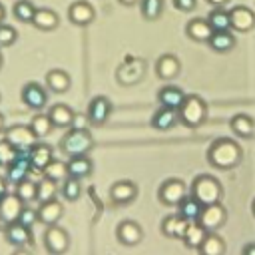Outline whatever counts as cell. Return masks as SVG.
<instances>
[{
    "instance_id": "cell-56",
    "label": "cell",
    "mask_w": 255,
    "mask_h": 255,
    "mask_svg": "<svg viewBox=\"0 0 255 255\" xmlns=\"http://www.w3.org/2000/svg\"><path fill=\"white\" fill-rule=\"evenodd\" d=\"M0 229H4V221H2V217H0Z\"/></svg>"
},
{
    "instance_id": "cell-2",
    "label": "cell",
    "mask_w": 255,
    "mask_h": 255,
    "mask_svg": "<svg viewBox=\"0 0 255 255\" xmlns=\"http://www.w3.org/2000/svg\"><path fill=\"white\" fill-rule=\"evenodd\" d=\"M94 147V137L88 129H74L68 128L66 135L60 139V151L66 157H74V155H86L90 153Z\"/></svg>"
},
{
    "instance_id": "cell-41",
    "label": "cell",
    "mask_w": 255,
    "mask_h": 255,
    "mask_svg": "<svg viewBox=\"0 0 255 255\" xmlns=\"http://www.w3.org/2000/svg\"><path fill=\"white\" fill-rule=\"evenodd\" d=\"M60 193V187H58V181L50 179V177H42L38 181V197L36 201H48V199H56V195Z\"/></svg>"
},
{
    "instance_id": "cell-31",
    "label": "cell",
    "mask_w": 255,
    "mask_h": 255,
    "mask_svg": "<svg viewBox=\"0 0 255 255\" xmlns=\"http://www.w3.org/2000/svg\"><path fill=\"white\" fill-rule=\"evenodd\" d=\"M28 155H30L32 167L38 169V171H42V169L54 159V149H52L48 143H40V141H38V143L28 151Z\"/></svg>"
},
{
    "instance_id": "cell-34",
    "label": "cell",
    "mask_w": 255,
    "mask_h": 255,
    "mask_svg": "<svg viewBox=\"0 0 255 255\" xmlns=\"http://www.w3.org/2000/svg\"><path fill=\"white\" fill-rule=\"evenodd\" d=\"M177 211H179L187 221H197V219H199V215H201V211H203V203H201L195 195L187 193V195L179 201Z\"/></svg>"
},
{
    "instance_id": "cell-17",
    "label": "cell",
    "mask_w": 255,
    "mask_h": 255,
    "mask_svg": "<svg viewBox=\"0 0 255 255\" xmlns=\"http://www.w3.org/2000/svg\"><path fill=\"white\" fill-rule=\"evenodd\" d=\"M116 237L124 245H137L143 239V229L139 223L126 219V221H120V225L116 229Z\"/></svg>"
},
{
    "instance_id": "cell-7",
    "label": "cell",
    "mask_w": 255,
    "mask_h": 255,
    "mask_svg": "<svg viewBox=\"0 0 255 255\" xmlns=\"http://www.w3.org/2000/svg\"><path fill=\"white\" fill-rule=\"evenodd\" d=\"M187 195V185H185V181L183 179H165L163 183H161V187H159V191H157V197H159V201L163 203V205H167V207H177L179 205V201L183 199Z\"/></svg>"
},
{
    "instance_id": "cell-39",
    "label": "cell",
    "mask_w": 255,
    "mask_h": 255,
    "mask_svg": "<svg viewBox=\"0 0 255 255\" xmlns=\"http://www.w3.org/2000/svg\"><path fill=\"white\" fill-rule=\"evenodd\" d=\"M12 14L18 22L22 24H32V18L36 14V6L30 2V0H18L12 8Z\"/></svg>"
},
{
    "instance_id": "cell-21",
    "label": "cell",
    "mask_w": 255,
    "mask_h": 255,
    "mask_svg": "<svg viewBox=\"0 0 255 255\" xmlns=\"http://www.w3.org/2000/svg\"><path fill=\"white\" fill-rule=\"evenodd\" d=\"M177 122H179V112H177V110L159 106L157 112H155L153 118H151V128L157 129V131H167V129H171Z\"/></svg>"
},
{
    "instance_id": "cell-51",
    "label": "cell",
    "mask_w": 255,
    "mask_h": 255,
    "mask_svg": "<svg viewBox=\"0 0 255 255\" xmlns=\"http://www.w3.org/2000/svg\"><path fill=\"white\" fill-rule=\"evenodd\" d=\"M122 6H135V4H139V0H118Z\"/></svg>"
},
{
    "instance_id": "cell-1",
    "label": "cell",
    "mask_w": 255,
    "mask_h": 255,
    "mask_svg": "<svg viewBox=\"0 0 255 255\" xmlns=\"http://www.w3.org/2000/svg\"><path fill=\"white\" fill-rule=\"evenodd\" d=\"M243 157V149L241 145L235 141V139H229V137H219L215 139L209 149H207V161L211 167L215 169H221V171H227V169H233L239 165Z\"/></svg>"
},
{
    "instance_id": "cell-14",
    "label": "cell",
    "mask_w": 255,
    "mask_h": 255,
    "mask_svg": "<svg viewBox=\"0 0 255 255\" xmlns=\"http://www.w3.org/2000/svg\"><path fill=\"white\" fill-rule=\"evenodd\" d=\"M94 18H96V12H94L92 4L86 2V0L72 2L70 8H68V20H70L74 26H78V28L90 26V24L94 22Z\"/></svg>"
},
{
    "instance_id": "cell-12",
    "label": "cell",
    "mask_w": 255,
    "mask_h": 255,
    "mask_svg": "<svg viewBox=\"0 0 255 255\" xmlns=\"http://www.w3.org/2000/svg\"><path fill=\"white\" fill-rule=\"evenodd\" d=\"M88 120H90V126H104L112 114V102L106 98V96H96L92 98V102L88 104Z\"/></svg>"
},
{
    "instance_id": "cell-26",
    "label": "cell",
    "mask_w": 255,
    "mask_h": 255,
    "mask_svg": "<svg viewBox=\"0 0 255 255\" xmlns=\"http://www.w3.org/2000/svg\"><path fill=\"white\" fill-rule=\"evenodd\" d=\"M185 96H187V94H183V90L177 88V86H163V88L157 92V102H159V106L179 110V106L183 104Z\"/></svg>"
},
{
    "instance_id": "cell-16",
    "label": "cell",
    "mask_w": 255,
    "mask_h": 255,
    "mask_svg": "<svg viewBox=\"0 0 255 255\" xmlns=\"http://www.w3.org/2000/svg\"><path fill=\"white\" fill-rule=\"evenodd\" d=\"M4 237L14 247H26L32 243V227H28L20 221L6 223L4 225Z\"/></svg>"
},
{
    "instance_id": "cell-23",
    "label": "cell",
    "mask_w": 255,
    "mask_h": 255,
    "mask_svg": "<svg viewBox=\"0 0 255 255\" xmlns=\"http://www.w3.org/2000/svg\"><path fill=\"white\" fill-rule=\"evenodd\" d=\"M179 70H181V64H179L177 56H173V54H163L155 62V74L161 80H173L179 74Z\"/></svg>"
},
{
    "instance_id": "cell-19",
    "label": "cell",
    "mask_w": 255,
    "mask_h": 255,
    "mask_svg": "<svg viewBox=\"0 0 255 255\" xmlns=\"http://www.w3.org/2000/svg\"><path fill=\"white\" fill-rule=\"evenodd\" d=\"M64 215V205L58 201V199H48V201H42L40 207H38V221L44 223V225H54L62 219Z\"/></svg>"
},
{
    "instance_id": "cell-38",
    "label": "cell",
    "mask_w": 255,
    "mask_h": 255,
    "mask_svg": "<svg viewBox=\"0 0 255 255\" xmlns=\"http://www.w3.org/2000/svg\"><path fill=\"white\" fill-rule=\"evenodd\" d=\"M60 193H62V197H64L66 201H78L80 195H82V179L68 175V177L62 181Z\"/></svg>"
},
{
    "instance_id": "cell-32",
    "label": "cell",
    "mask_w": 255,
    "mask_h": 255,
    "mask_svg": "<svg viewBox=\"0 0 255 255\" xmlns=\"http://www.w3.org/2000/svg\"><path fill=\"white\" fill-rule=\"evenodd\" d=\"M205 235H207V229H205L199 221H189L181 239H183L185 247H189V249H199V245L203 243Z\"/></svg>"
},
{
    "instance_id": "cell-40",
    "label": "cell",
    "mask_w": 255,
    "mask_h": 255,
    "mask_svg": "<svg viewBox=\"0 0 255 255\" xmlns=\"http://www.w3.org/2000/svg\"><path fill=\"white\" fill-rule=\"evenodd\" d=\"M14 187H16L14 193H16L24 203H32V201H36V197H38V183L32 181L30 177H26L24 181H20V183L14 185Z\"/></svg>"
},
{
    "instance_id": "cell-30",
    "label": "cell",
    "mask_w": 255,
    "mask_h": 255,
    "mask_svg": "<svg viewBox=\"0 0 255 255\" xmlns=\"http://www.w3.org/2000/svg\"><path fill=\"white\" fill-rule=\"evenodd\" d=\"M207 46L217 52V54H227L235 48V36L231 30H225V32H213L211 38L207 40Z\"/></svg>"
},
{
    "instance_id": "cell-35",
    "label": "cell",
    "mask_w": 255,
    "mask_h": 255,
    "mask_svg": "<svg viewBox=\"0 0 255 255\" xmlns=\"http://www.w3.org/2000/svg\"><path fill=\"white\" fill-rule=\"evenodd\" d=\"M199 255H223L225 253V241L217 231H207L203 243L199 245Z\"/></svg>"
},
{
    "instance_id": "cell-15",
    "label": "cell",
    "mask_w": 255,
    "mask_h": 255,
    "mask_svg": "<svg viewBox=\"0 0 255 255\" xmlns=\"http://www.w3.org/2000/svg\"><path fill=\"white\" fill-rule=\"evenodd\" d=\"M135 197H137V185L133 181L122 179L110 187V201L114 205H128V203L135 201Z\"/></svg>"
},
{
    "instance_id": "cell-20",
    "label": "cell",
    "mask_w": 255,
    "mask_h": 255,
    "mask_svg": "<svg viewBox=\"0 0 255 255\" xmlns=\"http://www.w3.org/2000/svg\"><path fill=\"white\" fill-rule=\"evenodd\" d=\"M187 219L177 211V213H171L167 217H163L161 221V233L169 239H181L183 233H185V227H187Z\"/></svg>"
},
{
    "instance_id": "cell-27",
    "label": "cell",
    "mask_w": 255,
    "mask_h": 255,
    "mask_svg": "<svg viewBox=\"0 0 255 255\" xmlns=\"http://www.w3.org/2000/svg\"><path fill=\"white\" fill-rule=\"evenodd\" d=\"M229 128H231V131H233L239 139H249V137H253V133H255V122H253L247 114H237V116H233V118L229 120Z\"/></svg>"
},
{
    "instance_id": "cell-52",
    "label": "cell",
    "mask_w": 255,
    "mask_h": 255,
    "mask_svg": "<svg viewBox=\"0 0 255 255\" xmlns=\"http://www.w3.org/2000/svg\"><path fill=\"white\" fill-rule=\"evenodd\" d=\"M6 129V118H4V114H0V133Z\"/></svg>"
},
{
    "instance_id": "cell-4",
    "label": "cell",
    "mask_w": 255,
    "mask_h": 255,
    "mask_svg": "<svg viewBox=\"0 0 255 255\" xmlns=\"http://www.w3.org/2000/svg\"><path fill=\"white\" fill-rule=\"evenodd\" d=\"M191 195H195L203 205H209L221 201L223 187L213 175H197L191 183Z\"/></svg>"
},
{
    "instance_id": "cell-22",
    "label": "cell",
    "mask_w": 255,
    "mask_h": 255,
    "mask_svg": "<svg viewBox=\"0 0 255 255\" xmlns=\"http://www.w3.org/2000/svg\"><path fill=\"white\" fill-rule=\"evenodd\" d=\"M185 34H187V38H191L193 42H199V44H207V40L211 38V34H213V30H211V26L207 24V20L205 18H193V20H189L187 24H185Z\"/></svg>"
},
{
    "instance_id": "cell-18",
    "label": "cell",
    "mask_w": 255,
    "mask_h": 255,
    "mask_svg": "<svg viewBox=\"0 0 255 255\" xmlns=\"http://www.w3.org/2000/svg\"><path fill=\"white\" fill-rule=\"evenodd\" d=\"M26 203L16 195V193H6L2 199H0V217L6 223H12V221H18L20 217V211Z\"/></svg>"
},
{
    "instance_id": "cell-57",
    "label": "cell",
    "mask_w": 255,
    "mask_h": 255,
    "mask_svg": "<svg viewBox=\"0 0 255 255\" xmlns=\"http://www.w3.org/2000/svg\"><path fill=\"white\" fill-rule=\"evenodd\" d=\"M0 100H2V96H0Z\"/></svg>"
},
{
    "instance_id": "cell-33",
    "label": "cell",
    "mask_w": 255,
    "mask_h": 255,
    "mask_svg": "<svg viewBox=\"0 0 255 255\" xmlns=\"http://www.w3.org/2000/svg\"><path fill=\"white\" fill-rule=\"evenodd\" d=\"M205 20H207V24L211 26L213 32H225V30H231L229 10H225L223 6H213Z\"/></svg>"
},
{
    "instance_id": "cell-43",
    "label": "cell",
    "mask_w": 255,
    "mask_h": 255,
    "mask_svg": "<svg viewBox=\"0 0 255 255\" xmlns=\"http://www.w3.org/2000/svg\"><path fill=\"white\" fill-rule=\"evenodd\" d=\"M18 40V32L14 26L10 24H0V48H10L12 44H16Z\"/></svg>"
},
{
    "instance_id": "cell-25",
    "label": "cell",
    "mask_w": 255,
    "mask_h": 255,
    "mask_svg": "<svg viewBox=\"0 0 255 255\" xmlns=\"http://www.w3.org/2000/svg\"><path fill=\"white\" fill-rule=\"evenodd\" d=\"M58 24H60V18H58V14L54 10H50V8H36V14L32 18V26L34 28H38L40 32H52V30L58 28Z\"/></svg>"
},
{
    "instance_id": "cell-6",
    "label": "cell",
    "mask_w": 255,
    "mask_h": 255,
    "mask_svg": "<svg viewBox=\"0 0 255 255\" xmlns=\"http://www.w3.org/2000/svg\"><path fill=\"white\" fill-rule=\"evenodd\" d=\"M20 98H22V104L26 108H30L34 112H42L48 104V88H44L38 82H28L22 86Z\"/></svg>"
},
{
    "instance_id": "cell-11",
    "label": "cell",
    "mask_w": 255,
    "mask_h": 255,
    "mask_svg": "<svg viewBox=\"0 0 255 255\" xmlns=\"http://www.w3.org/2000/svg\"><path fill=\"white\" fill-rule=\"evenodd\" d=\"M197 221H199L207 231H217V229H221V227L225 225V221H227V209L223 207L221 201L203 205V211H201V215H199Z\"/></svg>"
},
{
    "instance_id": "cell-9",
    "label": "cell",
    "mask_w": 255,
    "mask_h": 255,
    "mask_svg": "<svg viewBox=\"0 0 255 255\" xmlns=\"http://www.w3.org/2000/svg\"><path fill=\"white\" fill-rule=\"evenodd\" d=\"M143 74H145V62L139 58H129L118 66L116 80L122 86H131V84H137L143 78Z\"/></svg>"
},
{
    "instance_id": "cell-48",
    "label": "cell",
    "mask_w": 255,
    "mask_h": 255,
    "mask_svg": "<svg viewBox=\"0 0 255 255\" xmlns=\"http://www.w3.org/2000/svg\"><path fill=\"white\" fill-rule=\"evenodd\" d=\"M8 185H10V183L6 181V177H4V175H0V199L8 193Z\"/></svg>"
},
{
    "instance_id": "cell-5",
    "label": "cell",
    "mask_w": 255,
    "mask_h": 255,
    "mask_svg": "<svg viewBox=\"0 0 255 255\" xmlns=\"http://www.w3.org/2000/svg\"><path fill=\"white\" fill-rule=\"evenodd\" d=\"M4 139H8L18 151H30L40 139L36 137V133L32 131L30 124L24 126V124H16V126H10L4 129Z\"/></svg>"
},
{
    "instance_id": "cell-36",
    "label": "cell",
    "mask_w": 255,
    "mask_h": 255,
    "mask_svg": "<svg viewBox=\"0 0 255 255\" xmlns=\"http://www.w3.org/2000/svg\"><path fill=\"white\" fill-rule=\"evenodd\" d=\"M30 128H32V131L36 133L38 139H44V137H48V135L52 133L54 124H52V120H50L48 114L38 112V114L32 116V120H30Z\"/></svg>"
},
{
    "instance_id": "cell-55",
    "label": "cell",
    "mask_w": 255,
    "mask_h": 255,
    "mask_svg": "<svg viewBox=\"0 0 255 255\" xmlns=\"http://www.w3.org/2000/svg\"><path fill=\"white\" fill-rule=\"evenodd\" d=\"M251 211H253V215H255V199H253V203H251Z\"/></svg>"
},
{
    "instance_id": "cell-29",
    "label": "cell",
    "mask_w": 255,
    "mask_h": 255,
    "mask_svg": "<svg viewBox=\"0 0 255 255\" xmlns=\"http://www.w3.org/2000/svg\"><path fill=\"white\" fill-rule=\"evenodd\" d=\"M94 171V163L92 159L86 155H74V157H68V173L72 177H78V179H84V177H90Z\"/></svg>"
},
{
    "instance_id": "cell-46",
    "label": "cell",
    "mask_w": 255,
    "mask_h": 255,
    "mask_svg": "<svg viewBox=\"0 0 255 255\" xmlns=\"http://www.w3.org/2000/svg\"><path fill=\"white\" fill-rule=\"evenodd\" d=\"M88 126H90V120H88V114H74V120H72V124H70V128H74V129H88Z\"/></svg>"
},
{
    "instance_id": "cell-58",
    "label": "cell",
    "mask_w": 255,
    "mask_h": 255,
    "mask_svg": "<svg viewBox=\"0 0 255 255\" xmlns=\"http://www.w3.org/2000/svg\"><path fill=\"white\" fill-rule=\"evenodd\" d=\"M0 167H2V165H0Z\"/></svg>"
},
{
    "instance_id": "cell-8",
    "label": "cell",
    "mask_w": 255,
    "mask_h": 255,
    "mask_svg": "<svg viewBox=\"0 0 255 255\" xmlns=\"http://www.w3.org/2000/svg\"><path fill=\"white\" fill-rule=\"evenodd\" d=\"M44 247L48 253H54V255H60L64 251H68L70 247V235L64 227H60L58 223L54 225H46V231H44Z\"/></svg>"
},
{
    "instance_id": "cell-47",
    "label": "cell",
    "mask_w": 255,
    "mask_h": 255,
    "mask_svg": "<svg viewBox=\"0 0 255 255\" xmlns=\"http://www.w3.org/2000/svg\"><path fill=\"white\" fill-rule=\"evenodd\" d=\"M173 8L179 12H193L197 8V0H173Z\"/></svg>"
},
{
    "instance_id": "cell-53",
    "label": "cell",
    "mask_w": 255,
    "mask_h": 255,
    "mask_svg": "<svg viewBox=\"0 0 255 255\" xmlns=\"http://www.w3.org/2000/svg\"><path fill=\"white\" fill-rule=\"evenodd\" d=\"M4 18H6V8H4L2 4H0V24L4 22Z\"/></svg>"
},
{
    "instance_id": "cell-3",
    "label": "cell",
    "mask_w": 255,
    "mask_h": 255,
    "mask_svg": "<svg viewBox=\"0 0 255 255\" xmlns=\"http://www.w3.org/2000/svg\"><path fill=\"white\" fill-rule=\"evenodd\" d=\"M177 112H179V122L185 128H197L207 118V104L201 96L191 94V96H185V100Z\"/></svg>"
},
{
    "instance_id": "cell-37",
    "label": "cell",
    "mask_w": 255,
    "mask_h": 255,
    "mask_svg": "<svg viewBox=\"0 0 255 255\" xmlns=\"http://www.w3.org/2000/svg\"><path fill=\"white\" fill-rule=\"evenodd\" d=\"M42 175L44 177H50L58 183H62L70 173H68V161H62V159H52L44 169H42Z\"/></svg>"
},
{
    "instance_id": "cell-45",
    "label": "cell",
    "mask_w": 255,
    "mask_h": 255,
    "mask_svg": "<svg viewBox=\"0 0 255 255\" xmlns=\"http://www.w3.org/2000/svg\"><path fill=\"white\" fill-rule=\"evenodd\" d=\"M18 221L24 223V225H28V227H34V225L38 223V207H30V205L26 203V205L22 207V211H20Z\"/></svg>"
},
{
    "instance_id": "cell-44",
    "label": "cell",
    "mask_w": 255,
    "mask_h": 255,
    "mask_svg": "<svg viewBox=\"0 0 255 255\" xmlns=\"http://www.w3.org/2000/svg\"><path fill=\"white\" fill-rule=\"evenodd\" d=\"M18 153H20V151H18L8 139H0V165H2V167H6Z\"/></svg>"
},
{
    "instance_id": "cell-13",
    "label": "cell",
    "mask_w": 255,
    "mask_h": 255,
    "mask_svg": "<svg viewBox=\"0 0 255 255\" xmlns=\"http://www.w3.org/2000/svg\"><path fill=\"white\" fill-rule=\"evenodd\" d=\"M229 20H231V30L233 32H251L255 28V12L247 6H233L229 10Z\"/></svg>"
},
{
    "instance_id": "cell-24",
    "label": "cell",
    "mask_w": 255,
    "mask_h": 255,
    "mask_svg": "<svg viewBox=\"0 0 255 255\" xmlns=\"http://www.w3.org/2000/svg\"><path fill=\"white\" fill-rule=\"evenodd\" d=\"M44 80H46V88H48L50 92H54V94H66V92L70 90V86H72L70 74L64 72V70H60V68L50 70Z\"/></svg>"
},
{
    "instance_id": "cell-28",
    "label": "cell",
    "mask_w": 255,
    "mask_h": 255,
    "mask_svg": "<svg viewBox=\"0 0 255 255\" xmlns=\"http://www.w3.org/2000/svg\"><path fill=\"white\" fill-rule=\"evenodd\" d=\"M46 114L50 116L54 128H70V124H72L76 112H74L68 104H54V106L48 108Z\"/></svg>"
},
{
    "instance_id": "cell-54",
    "label": "cell",
    "mask_w": 255,
    "mask_h": 255,
    "mask_svg": "<svg viewBox=\"0 0 255 255\" xmlns=\"http://www.w3.org/2000/svg\"><path fill=\"white\" fill-rule=\"evenodd\" d=\"M2 62H4V56H2V48H0V70H2Z\"/></svg>"
},
{
    "instance_id": "cell-49",
    "label": "cell",
    "mask_w": 255,
    "mask_h": 255,
    "mask_svg": "<svg viewBox=\"0 0 255 255\" xmlns=\"http://www.w3.org/2000/svg\"><path fill=\"white\" fill-rule=\"evenodd\" d=\"M243 255H255V243H247L243 247Z\"/></svg>"
},
{
    "instance_id": "cell-10",
    "label": "cell",
    "mask_w": 255,
    "mask_h": 255,
    "mask_svg": "<svg viewBox=\"0 0 255 255\" xmlns=\"http://www.w3.org/2000/svg\"><path fill=\"white\" fill-rule=\"evenodd\" d=\"M34 167H32V161H30V155H28V151H20L8 165H6V181L10 183V185H18L20 181H24L28 175H30V171H32Z\"/></svg>"
},
{
    "instance_id": "cell-42",
    "label": "cell",
    "mask_w": 255,
    "mask_h": 255,
    "mask_svg": "<svg viewBox=\"0 0 255 255\" xmlns=\"http://www.w3.org/2000/svg\"><path fill=\"white\" fill-rule=\"evenodd\" d=\"M139 8L145 20H157L163 14V0H139Z\"/></svg>"
},
{
    "instance_id": "cell-50",
    "label": "cell",
    "mask_w": 255,
    "mask_h": 255,
    "mask_svg": "<svg viewBox=\"0 0 255 255\" xmlns=\"http://www.w3.org/2000/svg\"><path fill=\"white\" fill-rule=\"evenodd\" d=\"M207 4H211V6H225L229 0H205Z\"/></svg>"
}]
</instances>
